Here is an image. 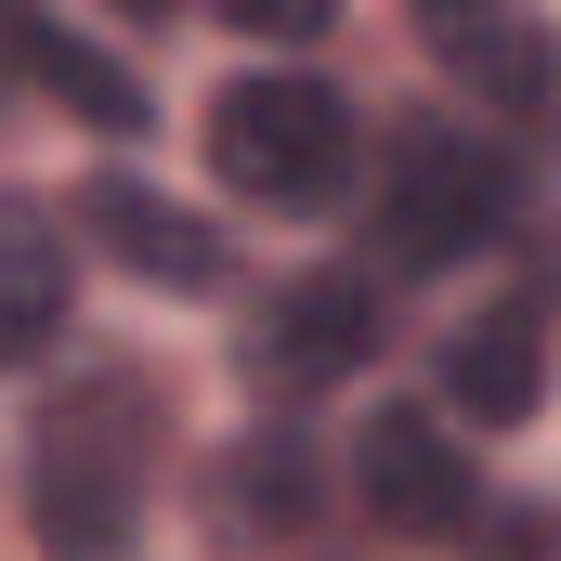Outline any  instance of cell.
Returning a JSON list of instances; mask_svg holds the SVG:
<instances>
[{"instance_id": "obj_7", "label": "cell", "mask_w": 561, "mask_h": 561, "mask_svg": "<svg viewBox=\"0 0 561 561\" xmlns=\"http://www.w3.org/2000/svg\"><path fill=\"white\" fill-rule=\"evenodd\" d=\"M536 379H549V313L536 300H496V313H470V340H444V392L483 431L536 419Z\"/></svg>"}, {"instance_id": "obj_8", "label": "cell", "mask_w": 561, "mask_h": 561, "mask_svg": "<svg viewBox=\"0 0 561 561\" xmlns=\"http://www.w3.org/2000/svg\"><path fill=\"white\" fill-rule=\"evenodd\" d=\"M66 300H79V262L53 236L39 196H0V366H39L66 340Z\"/></svg>"}, {"instance_id": "obj_11", "label": "cell", "mask_w": 561, "mask_h": 561, "mask_svg": "<svg viewBox=\"0 0 561 561\" xmlns=\"http://www.w3.org/2000/svg\"><path fill=\"white\" fill-rule=\"evenodd\" d=\"M431 53H457L510 118H549V39L536 26H496V13H431Z\"/></svg>"}, {"instance_id": "obj_10", "label": "cell", "mask_w": 561, "mask_h": 561, "mask_svg": "<svg viewBox=\"0 0 561 561\" xmlns=\"http://www.w3.org/2000/svg\"><path fill=\"white\" fill-rule=\"evenodd\" d=\"M13 66H26L39 92H66L92 131H144V118H157V105H144V79H131V66H105L79 26H39V13H26V26H13Z\"/></svg>"}, {"instance_id": "obj_1", "label": "cell", "mask_w": 561, "mask_h": 561, "mask_svg": "<svg viewBox=\"0 0 561 561\" xmlns=\"http://www.w3.org/2000/svg\"><path fill=\"white\" fill-rule=\"evenodd\" d=\"M157 483V379L144 366H79L39 431H26V536L53 561H118Z\"/></svg>"}, {"instance_id": "obj_2", "label": "cell", "mask_w": 561, "mask_h": 561, "mask_svg": "<svg viewBox=\"0 0 561 561\" xmlns=\"http://www.w3.org/2000/svg\"><path fill=\"white\" fill-rule=\"evenodd\" d=\"M209 170L249 209H327L353 183V105L327 79H300V66H249L209 105Z\"/></svg>"}, {"instance_id": "obj_5", "label": "cell", "mask_w": 561, "mask_h": 561, "mask_svg": "<svg viewBox=\"0 0 561 561\" xmlns=\"http://www.w3.org/2000/svg\"><path fill=\"white\" fill-rule=\"evenodd\" d=\"M379 353V287L366 275H300L275 287V313L249 327V366L275 379V392H327V379H353Z\"/></svg>"}, {"instance_id": "obj_4", "label": "cell", "mask_w": 561, "mask_h": 561, "mask_svg": "<svg viewBox=\"0 0 561 561\" xmlns=\"http://www.w3.org/2000/svg\"><path fill=\"white\" fill-rule=\"evenodd\" d=\"M353 496H366V523H392L419 549H470L483 536V470H470V444L431 405H379L353 431Z\"/></svg>"}, {"instance_id": "obj_3", "label": "cell", "mask_w": 561, "mask_h": 561, "mask_svg": "<svg viewBox=\"0 0 561 561\" xmlns=\"http://www.w3.org/2000/svg\"><path fill=\"white\" fill-rule=\"evenodd\" d=\"M510 209H523V170L483 131H405L392 170H379V249H392L405 275H444V262L496 249Z\"/></svg>"}, {"instance_id": "obj_6", "label": "cell", "mask_w": 561, "mask_h": 561, "mask_svg": "<svg viewBox=\"0 0 561 561\" xmlns=\"http://www.w3.org/2000/svg\"><path fill=\"white\" fill-rule=\"evenodd\" d=\"M79 222L131 262L144 287H222V236L183 209V196H157V183H131V170H105L92 196H79Z\"/></svg>"}, {"instance_id": "obj_9", "label": "cell", "mask_w": 561, "mask_h": 561, "mask_svg": "<svg viewBox=\"0 0 561 561\" xmlns=\"http://www.w3.org/2000/svg\"><path fill=\"white\" fill-rule=\"evenodd\" d=\"M209 523H222V536H300V523H313V457H300V431H262V444H236V457L209 470Z\"/></svg>"}]
</instances>
